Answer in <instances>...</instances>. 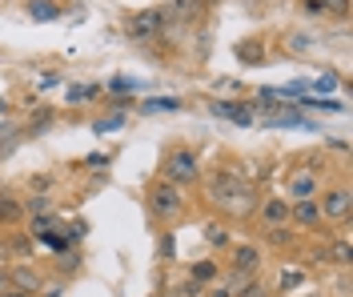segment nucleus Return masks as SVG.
Segmentation results:
<instances>
[{"label": "nucleus", "instance_id": "obj_1", "mask_svg": "<svg viewBox=\"0 0 353 297\" xmlns=\"http://www.w3.org/2000/svg\"><path fill=\"white\" fill-rule=\"evenodd\" d=\"M169 24H173V12L169 8H145V12H137L129 21V41H153V37L165 32Z\"/></svg>", "mask_w": 353, "mask_h": 297}, {"label": "nucleus", "instance_id": "obj_2", "mask_svg": "<svg viewBox=\"0 0 353 297\" xmlns=\"http://www.w3.org/2000/svg\"><path fill=\"white\" fill-rule=\"evenodd\" d=\"M201 177V161H197V153L193 149H173L165 157V181L173 185H193Z\"/></svg>", "mask_w": 353, "mask_h": 297}, {"label": "nucleus", "instance_id": "obj_3", "mask_svg": "<svg viewBox=\"0 0 353 297\" xmlns=\"http://www.w3.org/2000/svg\"><path fill=\"white\" fill-rule=\"evenodd\" d=\"M209 193H213L217 205H245V201H249V189L237 181L233 173H217L209 181Z\"/></svg>", "mask_w": 353, "mask_h": 297}, {"label": "nucleus", "instance_id": "obj_4", "mask_svg": "<svg viewBox=\"0 0 353 297\" xmlns=\"http://www.w3.org/2000/svg\"><path fill=\"white\" fill-rule=\"evenodd\" d=\"M149 201H153V209L161 213V217H177L181 209H185V197H181V189L173 181H161L153 185V193H149Z\"/></svg>", "mask_w": 353, "mask_h": 297}, {"label": "nucleus", "instance_id": "obj_5", "mask_svg": "<svg viewBox=\"0 0 353 297\" xmlns=\"http://www.w3.org/2000/svg\"><path fill=\"white\" fill-rule=\"evenodd\" d=\"M350 189H333V193H325L317 205H321V217H333V221H341V217H350Z\"/></svg>", "mask_w": 353, "mask_h": 297}, {"label": "nucleus", "instance_id": "obj_6", "mask_svg": "<svg viewBox=\"0 0 353 297\" xmlns=\"http://www.w3.org/2000/svg\"><path fill=\"white\" fill-rule=\"evenodd\" d=\"M209 109H213V116H225V121H233V125H253V121H257L249 105H237V101H213Z\"/></svg>", "mask_w": 353, "mask_h": 297}, {"label": "nucleus", "instance_id": "obj_7", "mask_svg": "<svg viewBox=\"0 0 353 297\" xmlns=\"http://www.w3.org/2000/svg\"><path fill=\"white\" fill-rule=\"evenodd\" d=\"M289 217H293L297 225H317V221H321V205H317V197H306V201H289Z\"/></svg>", "mask_w": 353, "mask_h": 297}, {"label": "nucleus", "instance_id": "obj_8", "mask_svg": "<svg viewBox=\"0 0 353 297\" xmlns=\"http://www.w3.org/2000/svg\"><path fill=\"white\" fill-rule=\"evenodd\" d=\"M261 265V249H253V245H241V249L233 253V269L241 277H253Z\"/></svg>", "mask_w": 353, "mask_h": 297}, {"label": "nucleus", "instance_id": "obj_9", "mask_svg": "<svg viewBox=\"0 0 353 297\" xmlns=\"http://www.w3.org/2000/svg\"><path fill=\"white\" fill-rule=\"evenodd\" d=\"M313 193H317V177H313V173L301 169V173L289 177V197H293V201H306V197H313Z\"/></svg>", "mask_w": 353, "mask_h": 297}, {"label": "nucleus", "instance_id": "obj_10", "mask_svg": "<svg viewBox=\"0 0 353 297\" xmlns=\"http://www.w3.org/2000/svg\"><path fill=\"white\" fill-rule=\"evenodd\" d=\"M293 109H317V113H345V101L337 96H301Z\"/></svg>", "mask_w": 353, "mask_h": 297}, {"label": "nucleus", "instance_id": "obj_11", "mask_svg": "<svg viewBox=\"0 0 353 297\" xmlns=\"http://www.w3.org/2000/svg\"><path fill=\"white\" fill-rule=\"evenodd\" d=\"M169 12L173 21H197L205 12V0H169Z\"/></svg>", "mask_w": 353, "mask_h": 297}, {"label": "nucleus", "instance_id": "obj_12", "mask_svg": "<svg viewBox=\"0 0 353 297\" xmlns=\"http://www.w3.org/2000/svg\"><path fill=\"white\" fill-rule=\"evenodd\" d=\"M28 17L41 21V24H48V21L61 17V4H56V0H28Z\"/></svg>", "mask_w": 353, "mask_h": 297}, {"label": "nucleus", "instance_id": "obj_13", "mask_svg": "<svg viewBox=\"0 0 353 297\" xmlns=\"http://www.w3.org/2000/svg\"><path fill=\"white\" fill-rule=\"evenodd\" d=\"M261 217H265L269 225H285V221H289V201H277V197L265 201V205H261Z\"/></svg>", "mask_w": 353, "mask_h": 297}, {"label": "nucleus", "instance_id": "obj_14", "mask_svg": "<svg viewBox=\"0 0 353 297\" xmlns=\"http://www.w3.org/2000/svg\"><path fill=\"white\" fill-rule=\"evenodd\" d=\"M181 109V101L177 96H153V101H145L141 113H177Z\"/></svg>", "mask_w": 353, "mask_h": 297}, {"label": "nucleus", "instance_id": "obj_15", "mask_svg": "<svg viewBox=\"0 0 353 297\" xmlns=\"http://www.w3.org/2000/svg\"><path fill=\"white\" fill-rule=\"evenodd\" d=\"M96 92H100L96 85H72V89H69V105H81V101H93Z\"/></svg>", "mask_w": 353, "mask_h": 297}, {"label": "nucleus", "instance_id": "obj_16", "mask_svg": "<svg viewBox=\"0 0 353 297\" xmlns=\"http://www.w3.org/2000/svg\"><path fill=\"white\" fill-rule=\"evenodd\" d=\"M213 277H217V265H213V261H197V265H193V281H197V285H201V281H213Z\"/></svg>", "mask_w": 353, "mask_h": 297}, {"label": "nucleus", "instance_id": "obj_17", "mask_svg": "<svg viewBox=\"0 0 353 297\" xmlns=\"http://www.w3.org/2000/svg\"><path fill=\"white\" fill-rule=\"evenodd\" d=\"M321 12H330V17H350V0H321Z\"/></svg>", "mask_w": 353, "mask_h": 297}, {"label": "nucleus", "instance_id": "obj_18", "mask_svg": "<svg viewBox=\"0 0 353 297\" xmlns=\"http://www.w3.org/2000/svg\"><path fill=\"white\" fill-rule=\"evenodd\" d=\"M21 217V205L12 197H0V221H17Z\"/></svg>", "mask_w": 353, "mask_h": 297}, {"label": "nucleus", "instance_id": "obj_19", "mask_svg": "<svg viewBox=\"0 0 353 297\" xmlns=\"http://www.w3.org/2000/svg\"><path fill=\"white\" fill-rule=\"evenodd\" d=\"M52 225H56V221H52V213H41V217H32V237H45Z\"/></svg>", "mask_w": 353, "mask_h": 297}, {"label": "nucleus", "instance_id": "obj_20", "mask_svg": "<svg viewBox=\"0 0 353 297\" xmlns=\"http://www.w3.org/2000/svg\"><path fill=\"white\" fill-rule=\"evenodd\" d=\"M309 89H317L321 96H325V92H333V89H337V76H333V72H325V76H317V81H313Z\"/></svg>", "mask_w": 353, "mask_h": 297}, {"label": "nucleus", "instance_id": "obj_21", "mask_svg": "<svg viewBox=\"0 0 353 297\" xmlns=\"http://www.w3.org/2000/svg\"><path fill=\"white\" fill-rule=\"evenodd\" d=\"M113 129H120V116H105V121H96L93 133L100 137V133H113Z\"/></svg>", "mask_w": 353, "mask_h": 297}, {"label": "nucleus", "instance_id": "obj_22", "mask_svg": "<svg viewBox=\"0 0 353 297\" xmlns=\"http://www.w3.org/2000/svg\"><path fill=\"white\" fill-rule=\"evenodd\" d=\"M309 45H313V41H309L306 32H293V37H289V48H297V52H306Z\"/></svg>", "mask_w": 353, "mask_h": 297}, {"label": "nucleus", "instance_id": "obj_23", "mask_svg": "<svg viewBox=\"0 0 353 297\" xmlns=\"http://www.w3.org/2000/svg\"><path fill=\"white\" fill-rule=\"evenodd\" d=\"M17 281H21L24 289H36L41 281H36V274H28V269H17Z\"/></svg>", "mask_w": 353, "mask_h": 297}, {"label": "nucleus", "instance_id": "obj_24", "mask_svg": "<svg viewBox=\"0 0 353 297\" xmlns=\"http://www.w3.org/2000/svg\"><path fill=\"white\" fill-rule=\"evenodd\" d=\"M241 297H269V294H265V285H261V281H249V285L241 289Z\"/></svg>", "mask_w": 353, "mask_h": 297}, {"label": "nucleus", "instance_id": "obj_25", "mask_svg": "<svg viewBox=\"0 0 353 297\" xmlns=\"http://www.w3.org/2000/svg\"><path fill=\"white\" fill-rule=\"evenodd\" d=\"M28 213H32V217H36V213H48V197H32V201H28Z\"/></svg>", "mask_w": 353, "mask_h": 297}, {"label": "nucleus", "instance_id": "obj_26", "mask_svg": "<svg viewBox=\"0 0 353 297\" xmlns=\"http://www.w3.org/2000/svg\"><path fill=\"white\" fill-rule=\"evenodd\" d=\"M109 89H113V92H129V89H137V85H133V81H129V76H117V81H113V85H109Z\"/></svg>", "mask_w": 353, "mask_h": 297}, {"label": "nucleus", "instance_id": "obj_27", "mask_svg": "<svg viewBox=\"0 0 353 297\" xmlns=\"http://www.w3.org/2000/svg\"><path fill=\"white\" fill-rule=\"evenodd\" d=\"M293 285H301V274H285L281 277V289H293Z\"/></svg>", "mask_w": 353, "mask_h": 297}, {"label": "nucleus", "instance_id": "obj_28", "mask_svg": "<svg viewBox=\"0 0 353 297\" xmlns=\"http://www.w3.org/2000/svg\"><path fill=\"white\" fill-rule=\"evenodd\" d=\"M337 261H341V265H350V245H345V241L337 245Z\"/></svg>", "mask_w": 353, "mask_h": 297}, {"label": "nucleus", "instance_id": "obj_29", "mask_svg": "<svg viewBox=\"0 0 353 297\" xmlns=\"http://www.w3.org/2000/svg\"><path fill=\"white\" fill-rule=\"evenodd\" d=\"M209 241H213V245H225V233H221V229L213 225V229H209Z\"/></svg>", "mask_w": 353, "mask_h": 297}, {"label": "nucleus", "instance_id": "obj_30", "mask_svg": "<svg viewBox=\"0 0 353 297\" xmlns=\"http://www.w3.org/2000/svg\"><path fill=\"white\" fill-rule=\"evenodd\" d=\"M213 297H237V294H233V289H225V285H221V289H217Z\"/></svg>", "mask_w": 353, "mask_h": 297}, {"label": "nucleus", "instance_id": "obj_31", "mask_svg": "<svg viewBox=\"0 0 353 297\" xmlns=\"http://www.w3.org/2000/svg\"><path fill=\"white\" fill-rule=\"evenodd\" d=\"M205 4H209V0H205Z\"/></svg>", "mask_w": 353, "mask_h": 297}]
</instances>
